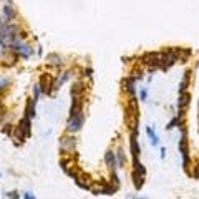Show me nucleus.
Here are the masks:
<instances>
[{"label":"nucleus","mask_w":199,"mask_h":199,"mask_svg":"<svg viewBox=\"0 0 199 199\" xmlns=\"http://www.w3.org/2000/svg\"><path fill=\"white\" fill-rule=\"evenodd\" d=\"M179 151L183 154V164L187 169V164H189V151H187V138H186V129L183 128V136L179 139Z\"/></svg>","instance_id":"f257e3e1"},{"label":"nucleus","mask_w":199,"mask_h":199,"mask_svg":"<svg viewBox=\"0 0 199 199\" xmlns=\"http://www.w3.org/2000/svg\"><path fill=\"white\" fill-rule=\"evenodd\" d=\"M12 48L15 50V52L18 53L20 57H23V58H28L30 55L33 53V50H32V46H28L27 43H20L18 40H15L12 43Z\"/></svg>","instance_id":"f03ea898"},{"label":"nucleus","mask_w":199,"mask_h":199,"mask_svg":"<svg viewBox=\"0 0 199 199\" xmlns=\"http://www.w3.org/2000/svg\"><path fill=\"white\" fill-rule=\"evenodd\" d=\"M83 113L81 114H78V116H73V118H70V121H68V131L70 133H76L81 129V126H83Z\"/></svg>","instance_id":"7ed1b4c3"},{"label":"nucleus","mask_w":199,"mask_h":199,"mask_svg":"<svg viewBox=\"0 0 199 199\" xmlns=\"http://www.w3.org/2000/svg\"><path fill=\"white\" fill-rule=\"evenodd\" d=\"M83 113V101H81V96H73V103L72 108H70V118L73 116H78Z\"/></svg>","instance_id":"20e7f679"},{"label":"nucleus","mask_w":199,"mask_h":199,"mask_svg":"<svg viewBox=\"0 0 199 199\" xmlns=\"http://www.w3.org/2000/svg\"><path fill=\"white\" fill-rule=\"evenodd\" d=\"M38 86H40V91L45 93V95H50V91H52V86L55 88V85L52 83V78H50L48 75H42Z\"/></svg>","instance_id":"39448f33"},{"label":"nucleus","mask_w":199,"mask_h":199,"mask_svg":"<svg viewBox=\"0 0 199 199\" xmlns=\"http://www.w3.org/2000/svg\"><path fill=\"white\" fill-rule=\"evenodd\" d=\"M60 148H61L63 151H73V148H75V139L63 136V138L60 139Z\"/></svg>","instance_id":"423d86ee"},{"label":"nucleus","mask_w":199,"mask_h":199,"mask_svg":"<svg viewBox=\"0 0 199 199\" xmlns=\"http://www.w3.org/2000/svg\"><path fill=\"white\" fill-rule=\"evenodd\" d=\"M189 105V95L187 93H179V101H178V106H179V111H184V108Z\"/></svg>","instance_id":"0eeeda50"},{"label":"nucleus","mask_w":199,"mask_h":199,"mask_svg":"<svg viewBox=\"0 0 199 199\" xmlns=\"http://www.w3.org/2000/svg\"><path fill=\"white\" fill-rule=\"evenodd\" d=\"M83 91H85V86H83L81 81H76V83L72 86V96H81Z\"/></svg>","instance_id":"6e6552de"},{"label":"nucleus","mask_w":199,"mask_h":199,"mask_svg":"<svg viewBox=\"0 0 199 199\" xmlns=\"http://www.w3.org/2000/svg\"><path fill=\"white\" fill-rule=\"evenodd\" d=\"M20 129L25 133V136H27V138L30 136V118H28V116H25V118L20 121Z\"/></svg>","instance_id":"1a4fd4ad"},{"label":"nucleus","mask_w":199,"mask_h":199,"mask_svg":"<svg viewBox=\"0 0 199 199\" xmlns=\"http://www.w3.org/2000/svg\"><path fill=\"white\" fill-rule=\"evenodd\" d=\"M105 163L110 166V168H113V169H114V166H116V158H114L113 151H106V154H105Z\"/></svg>","instance_id":"9d476101"},{"label":"nucleus","mask_w":199,"mask_h":199,"mask_svg":"<svg viewBox=\"0 0 199 199\" xmlns=\"http://www.w3.org/2000/svg\"><path fill=\"white\" fill-rule=\"evenodd\" d=\"M35 101H37V100H28V103H27L25 113H27V116H28V118L35 116Z\"/></svg>","instance_id":"9b49d317"},{"label":"nucleus","mask_w":199,"mask_h":199,"mask_svg":"<svg viewBox=\"0 0 199 199\" xmlns=\"http://www.w3.org/2000/svg\"><path fill=\"white\" fill-rule=\"evenodd\" d=\"M143 174H139L138 171H134L133 172V179H134V187L136 189H141V186H143Z\"/></svg>","instance_id":"f8f14e48"},{"label":"nucleus","mask_w":199,"mask_h":199,"mask_svg":"<svg viewBox=\"0 0 199 199\" xmlns=\"http://www.w3.org/2000/svg\"><path fill=\"white\" fill-rule=\"evenodd\" d=\"M146 133H148V136H149V139H151V144L153 146H158L159 144V139H158V136H156V133L153 131L151 128H146Z\"/></svg>","instance_id":"ddd939ff"},{"label":"nucleus","mask_w":199,"mask_h":199,"mask_svg":"<svg viewBox=\"0 0 199 199\" xmlns=\"http://www.w3.org/2000/svg\"><path fill=\"white\" fill-rule=\"evenodd\" d=\"M187 81H189V72H186L183 81L179 83V93H184L186 91V88H187Z\"/></svg>","instance_id":"4468645a"},{"label":"nucleus","mask_w":199,"mask_h":199,"mask_svg":"<svg viewBox=\"0 0 199 199\" xmlns=\"http://www.w3.org/2000/svg\"><path fill=\"white\" fill-rule=\"evenodd\" d=\"M3 12H5V17H7V22H10V20L15 17V10H13L10 5H7L5 8H3Z\"/></svg>","instance_id":"2eb2a0df"},{"label":"nucleus","mask_w":199,"mask_h":199,"mask_svg":"<svg viewBox=\"0 0 199 199\" xmlns=\"http://www.w3.org/2000/svg\"><path fill=\"white\" fill-rule=\"evenodd\" d=\"M48 60H50L52 65H61V58L58 55H48Z\"/></svg>","instance_id":"dca6fc26"},{"label":"nucleus","mask_w":199,"mask_h":199,"mask_svg":"<svg viewBox=\"0 0 199 199\" xmlns=\"http://www.w3.org/2000/svg\"><path fill=\"white\" fill-rule=\"evenodd\" d=\"M8 83H10V81H8V80H5V78H2V80H0V90H5L7 86H8Z\"/></svg>","instance_id":"f3484780"},{"label":"nucleus","mask_w":199,"mask_h":199,"mask_svg":"<svg viewBox=\"0 0 199 199\" xmlns=\"http://www.w3.org/2000/svg\"><path fill=\"white\" fill-rule=\"evenodd\" d=\"M178 123H179V118H174V119L171 121V123H169V125L166 126V128H168V129H172V128H174V126L178 125Z\"/></svg>","instance_id":"a211bd4d"},{"label":"nucleus","mask_w":199,"mask_h":199,"mask_svg":"<svg viewBox=\"0 0 199 199\" xmlns=\"http://www.w3.org/2000/svg\"><path fill=\"white\" fill-rule=\"evenodd\" d=\"M118 159H119V166L125 164V154H123V151H118Z\"/></svg>","instance_id":"6ab92c4d"},{"label":"nucleus","mask_w":199,"mask_h":199,"mask_svg":"<svg viewBox=\"0 0 199 199\" xmlns=\"http://www.w3.org/2000/svg\"><path fill=\"white\" fill-rule=\"evenodd\" d=\"M3 196H5V198H18L20 194H17V192H15V191H12V192H5Z\"/></svg>","instance_id":"aec40b11"},{"label":"nucleus","mask_w":199,"mask_h":199,"mask_svg":"<svg viewBox=\"0 0 199 199\" xmlns=\"http://www.w3.org/2000/svg\"><path fill=\"white\" fill-rule=\"evenodd\" d=\"M139 96H141V100L144 101V100H146V96H148V91H146V90H143V91H141V95H139Z\"/></svg>","instance_id":"412c9836"},{"label":"nucleus","mask_w":199,"mask_h":199,"mask_svg":"<svg viewBox=\"0 0 199 199\" xmlns=\"http://www.w3.org/2000/svg\"><path fill=\"white\" fill-rule=\"evenodd\" d=\"M3 114H5V113H3V106H2V103H0V121H2V118H3Z\"/></svg>","instance_id":"4be33fe9"},{"label":"nucleus","mask_w":199,"mask_h":199,"mask_svg":"<svg viewBox=\"0 0 199 199\" xmlns=\"http://www.w3.org/2000/svg\"><path fill=\"white\" fill-rule=\"evenodd\" d=\"M5 133H8V134H12V128H10V125H7V128L3 129Z\"/></svg>","instance_id":"5701e85b"},{"label":"nucleus","mask_w":199,"mask_h":199,"mask_svg":"<svg viewBox=\"0 0 199 199\" xmlns=\"http://www.w3.org/2000/svg\"><path fill=\"white\" fill-rule=\"evenodd\" d=\"M25 198H27V199H32V198H35V194H32V192H27Z\"/></svg>","instance_id":"b1692460"},{"label":"nucleus","mask_w":199,"mask_h":199,"mask_svg":"<svg viewBox=\"0 0 199 199\" xmlns=\"http://www.w3.org/2000/svg\"><path fill=\"white\" fill-rule=\"evenodd\" d=\"M164 156H166V149L164 148H161V158H164Z\"/></svg>","instance_id":"393cba45"}]
</instances>
